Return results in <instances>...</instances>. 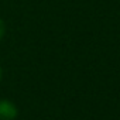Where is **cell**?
<instances>
[{
	"label": "cell",
	"mask_w": 120,
	"mask_h": 120,
	"mask_svg": "<svg viewBox=\"0 0 120 120\" xmlns=\"http://www.w3.org/2000/svg\"><path fill=\"white\" fill-rule=\"evenodd\" d=\"M19 114L17 106L7 99L0 100V120H14Z\"/></svg>",
	"instance_id": "1"
},
{
	"label": "cell",
	"mask_w": 120,
	"mask_h": 120,
	"mask_svg": "<svg viewBox=\"0 0 120 120\" xmlns=\"http://www.w3.org/2000/svg\"><path fill=\"white\" fill-rule=\"evenodd\" d=\"M4 34H6V24H4V21L0 19V41H2V38L4 37Z\"/></svg>",
	"instance_id": "2"
},
{
	"label": "cell",
	"mask_w": 120,
	"mask_h": 120,
	"mask_svg": "<svg viewBox=\"0 0 120 120\" xmlns=\"http://www.w3.org/2000/svg\"><path fill=\"white\" fill-rule=\"evenodd\" d=\"M2 75H3V71H2V65H0V81H2Z\"/></svg>",
	"instance_id": "3"
}]
</instances>
